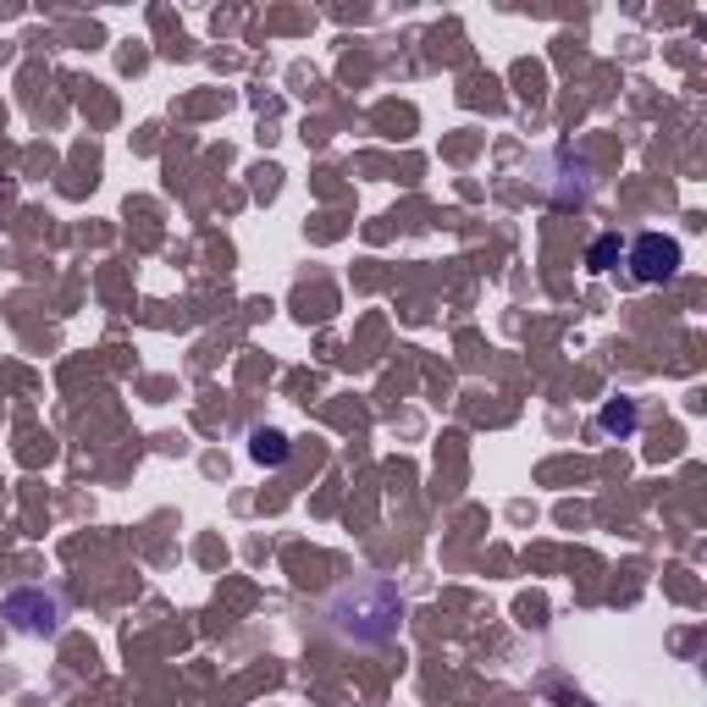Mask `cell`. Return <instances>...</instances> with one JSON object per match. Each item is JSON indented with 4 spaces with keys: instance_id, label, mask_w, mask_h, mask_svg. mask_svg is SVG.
I'll return each mask as SVG.
<instances>
[{
    "instance_id": "cell-1",
    "label": "cell",
    "mask_w": 707,
    "mask_h": 707,
    "mask_svg": "<svg viewBox=\"0 0 707 707\" xmlns=\"http://www.w3.org/2000/svg\"><path fill=\"white\" fill-rule=\"evenodd\" d=\"M326 619H331V630H337L342 641H354V646H382V641H393L399 624H404V597H399L393 580L360 575L354 586H342V591L331 597Z\"/></svg>"
},
{
    "instance_id": "cell-2",
    "label": "cell",
    "mask_w": 707,
    "mask_h": 707,
    "mask_svg": "<svg viewBox=\"0 0 707 707\" xmlns=\"http://www.w3.org/2000/svg\"><path fill=\"white\" fill-rule=\"evenodd\" d=\"M0 613L12 619V630L23 635H56L67 608H62V591H45V586H29V591H12L7 602H0Z\"/></svg>"
},
{
    "instance_id": "cell-3",
    "label": "cell",
    "mask_w": 707,
    "mask_h": 707,
    "mask_svg": "<svg viewBox=\"0 0 707 707\" xmlns=\"http://www.w3.org/2000/svg\"><path fill=\"white\" fill-rule=\"evenodd\" d=\"M630 271H635V282H668L679 271V243L663 232H641L630 243Z\"/></svg>"
},
{
    "instance_id": "cell-4",
    "label": "cell",
    "mask_w": 707,
    "mask_h": 707,
    "mask_svg": "<svg viewBox=\"0 0 707 707\" xmlns=\"http://www.w3.org/2000/svg\"><path fill=\"white\" fill-rule=\"evenodd\" d=\"M641 426V410L630 404V399H613L608 410H602V432H619V437H630Z\"/></svg>"
},
{
    "instance_id": "cell-5",
    "label": "cell",
    "mask_w": 707,
    "mask_h": 707,
    "mask_svg": "<svg viewBox=\"0 0 707 707\" xmlns=\"http://www.w3.org/2000/svg\"><path fill=\"white\" fill-rule=\"evenodd\" d=\"M260 465H282L287 459V437L282 432H254V448H249Z\"/></svg>"
},
{
    "instance_id": "cell-6",
    "label": "cell",
    "mask_w": 707,
    "mask_h": 707,
    "mask_svg": "<svg viewBox=\"0 0 707 707\" xmlns=\"http://www.w3.org/2000/svg\"><path fill=\"white\" fill-rule=\"evenodd\" d=\"M613 260H619V238H613V232H602V238L591 243L586 265H591V271H613Z\"/></svg>"
},
{
    "instance_id": "cell-7",
    "label": "cell",
    "mask_w": 707,
    "mask_h": 707,
    "mask_svg": "<svg viewBox=\"0 0 707 707\" xmlns=\"http://www.w3.org/2000/svg\"><path fill=\"white\" fill-rule=\"evenodd\" d=\"M0 205H7V194H0Z\"/></svg>"
}]
</instances>
